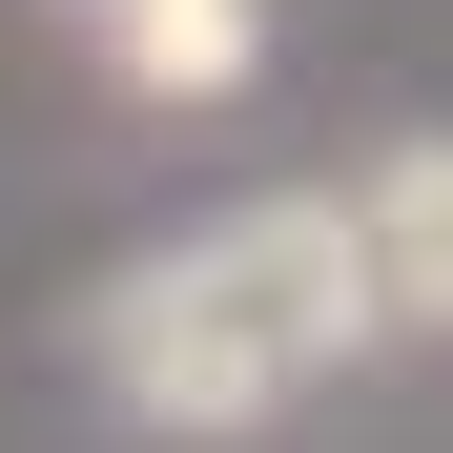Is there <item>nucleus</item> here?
I'll return each instance as SVG.
<instances>
[{
	"label": "nucleus",
	"instance_id": "20e7f679",
	"mask_svg": "<svg viewBox=\"0 0 453 453\" xmlns=\"http://www.w3.org/2000/svg\"><path fill=\"white\" fill-rule=\"evenodd\" d=\"M62 21H104V0H62Z\"/></svg>",
	"mask_w": 453,
	"mask_h": 453
},
{
	"label": "nucleus",
	"instance_id": "f257e3e1",
	"mask_svg": "<svg viewBox=\"0 0 453 453\" xmlns=\"http://www.w3.org/2000/svg\"><path fill=\"white\" fill-rule=\"evenodd\" d=\"M371 330H392V288H371L350 186H268V206H206L83 288V392L165 453H226V433L310 412Z\"/></svg>",
	"mask_w": 453,
	"mask_h": 453
},
{
	"label": "nucleus",
	"instance_id": "7ed1b4c3",
	"mask_svg": "<svg viewBox=\"0 0 453 453\" xmlns=\"http://www.w3.org/2000/svg\"><path fill=\"white\" fill-rule=\"evenodd\" d=\"M83 42L124 62V104H226V83L268 62V0H104Z\"/></svg>",
	"mask_w": 453,
	"mask_h": 453
},
{
	"label": "nucleus",
	"instance_id": "f03ea898",
	"mask_svg": "<svg viewBox=\"0 0 453 453\" xmlns=\"http://www.w3.org/2000/svg\"><path fill=\"white\" fill-rule=\"evenodd\" d=\"M350 226H371V288H392V330H412V350H453V124L371 144V165H350Z\"/></svg>",
	"mask_w": 453,
	"mask_h": 453
}]
</instances>
